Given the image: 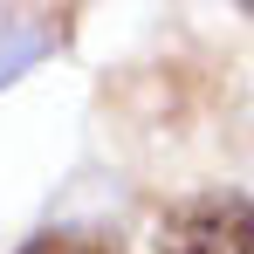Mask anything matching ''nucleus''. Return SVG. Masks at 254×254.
Instances as JSON below:
<instances>
[{"mask_svg": "<svg viewBox=\"0 0 254 254\" xmlns=\"http://www.w3.org/2000/svg\"><path fill=\"white\" fill-rule=\"evenodd\" d=\"M21 254H117V248L96 241V234H35Z\"/></svg>", "mask_w": 254, "mask_h": 254, "instance_id": "f03ea898", "label": "nucleus"}, {"mask_svg": "<svg viewBox=\"0 0 254 254\" xmlns=\"http://www.w3.org/2000/svg\"><path fill=\"white\" fill-rule=\"evenodd\" d=\"M151 254H254V199H234V192L186 199L179 213L158 220Z\"/></svg>", "mask_w": 254, "mask_h": 254, "instance_id": "f257e3e1", "label": "nucleus"}]
</instances>
